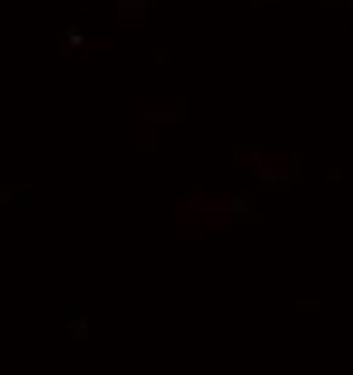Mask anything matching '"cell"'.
I'll list each match as a JSON object with an SVG mask.
<instances>
[{"instance_id": "1", "label": "cell", "mask_w": 353, "mask_h": 375, "mask_svg": "<svg viewBox=\"0 0 353 375\" xmlns=\"http://www.w3.org/2000/svg\"><path fill=\"white\" fill-rule=\"evenodd\" d=\"M251 164L259 168V179H263V182H280V186L288 182V171H280V168H277V164H273L270 157H263L259 149L251 153Z\"/></svg>"}, {"instance_id": "2", "label": "cell", "mask_w": 353, "mask_h": 375, "mask_svg": "<svg viewBox=\"0 0 353 375\" xmlns=\"http://www.w3.org/2000/svg\"><path fill=\"white\" fill-rule=\"evenodd\" d=\"M127 15L146 19V0H117V19H127Z\"/></svg>"}, {"instance_id": "3", "label": "cell", "mask_w": 353, "mask_h": 375, "mask_svg": "<svg viewBox=\"0 0 353 375\" xmlns=\"http://www.w3.org/2000/svg\"><path fill=\"white\" fill-rule=\"evenodd\" d=\"M66 41H70V44H73V48H80V44H84V37H80V33H77V29H70V33H66Z\"/></svg>"}]
</instances>
